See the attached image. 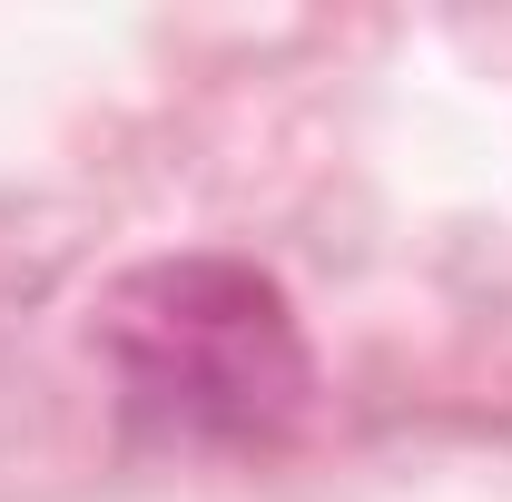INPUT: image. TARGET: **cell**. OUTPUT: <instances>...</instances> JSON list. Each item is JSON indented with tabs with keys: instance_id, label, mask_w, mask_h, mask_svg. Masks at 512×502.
Segmentation results:
<instances>
[{
	"instance_id": "6da1fadb",
	"label": "cell",
	"mask_w": 512,
	"mask_h": 502,
	"mask_svg": "<svg viewBox=\"0 0 512 502\" xmlns=\"http://www.w3.org/2000/svg\"><path fill=\"white\" fill-rule=\"evenodd\" d=\"M109 365L128 404L158 414L168 434L247 443L306 404V345L286 296L227 256H178L128 276L109 296Z\"/></svg>"
}]
</instances>
